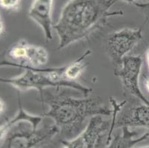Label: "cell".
Returning <instances> with one entry per match:
<instances>
[{
    "label": "cell",
    "instance_id": "d6986e66",
    "mask_svg": "<svg viewBox=\"0 0 149 148\" xmlns=\"http://www.w3.org/2000/svg\"><path fill=\"white\" fill-rule=\"evenodd\" d=\"M124 2H126L128 3H134V4H136V0H123Z\"/></svg>",
    "mask_w": 149,
    "mask_h": 148
},
{
    "label": "cell",
    "instance_id": "5bb4252c",
    "mask_svg": "<svg viewBox=\"0 0 149 148\" xmlns=\"http://www.w3.org/2000/svg\"><path fill=\"white\" fill-rule=\"evenodd\" d=\"M138 8H139L146 18V23H149V0L146 4H135Z\"/></svg>",
    "mask_w": 149,
    "mask_h": 148
},
{
    "label": "cell",
    "instance_id": "ba28073f",
    "mask_svg": "<svg viewBox=\"0 0 149 148\" xmlns=\"http://www.w3.org/2000/svg\"><path fill=\"white\" fill-rule=\"evenodd\" d=\"M143 65L140 56H129L124 57L122 65L114 70V75L120 79L125 93L134 96L143 104H148L149 101L143 94L139 86V76Z\"/></svg>",
    "mask_w": 149,
    "mask_h": 148
},
{
    "label": "cell",
    "instance_id": "52a82bcc",
    "mask_svg": "<svg viewBox=\"0 0 149 148\" xmlns=\"http://www.w3.org/2000/svg\"><path fill=\"white\" fill-rule=\"evenodd\" d=\"M142 30L122 29L108 35L106 38V51L113 63L114 70L121 66L123 59L128 52L142 40Z\"/></svg>",
    "mask_w": 149,
    "mask_h": 148
},
{
    "label": "cell",
    "instance_id": "7a4b0ae2",
    "mask_svg": "<svg viewBox=\"0 0 149 148\" xmlns=\"http://www.w3.org/2000/svg\"><path fill=\"white\" fill-rule=\"evenodd\" d=\"M116 0H70L53 26L59 39L58 50L88 38L106 23L107 19L122 11H110Z\"/></svg>",
    "mask_w": 149,
    "mask_h": 148
},
{
    "label": "cell",
    "instance_id": "8fae6325",
    "mask_svg": "<svg viewBox=\"0 0 149 148\" xmlns=\"http://www.w3.org/2000/svg\"><path fill=\"white\" fill-rule=\"evenodd\" d=\"M122 135H116L106 148H131L134 145L146 140L149 137V133L141 135L139 138H134L137 135L136 131H131L129 127H123Z\"/></svg>",
    "mask_w": 149,
    "mask_h": 148
},
{
    "label": "cell",
    "instance_id": "3957f363",
    "mask_svg": "<svg viewBox=\"0 0 149 148\" xmlns=\"http://www.w3.org/2000/svg\"><path fill=\"white\" fill-rule=\"evenodd\" d=\"M19 111L1 124V148H38L46 145L59 133L56 124L38 127L42 116L24 110L18 95Z\"/></svg>",
    "mask_w": 149,
    "mask_h": 148
},
{
    "label": "cell",
    "instance_id": "ac0fdd59",
    "mask_svg": "<svg viewBox=\"0 0 149 148\" xmlns=\"http://www.w3.org/2000/svg\"><path fill=\"white\" fill-rule=\"evenodd\" d=\"M146 61H147L148 67V70H149V48L148 49L147 52H146Z\"/></svg>",
    "mask_w": 149,
    "mask_h": 148
},
{
    "label": "cell",
    "instance_id": "4fadbf2b",
    "mask_svg": "<svg viewBox=\"0 0 149 148\" xmlns=\"http://www.w3.org/2000/svg\"><path fill=\"white\" fill-rule=\"evenodd\" d=\"M21 0H0V5L3 9L8 10H18Z\"/></svg>",
    "mask_w": 149,
    "mask_h": 148
},
{
    "label": "cell",
    "instance_id": "5b68a950",
    "mask_svg": "<svg viewBox=\"0 0 149 148\" xmlns=\"http://www.w3.org/2000/svg\"><path fill=\"white\" fill-rule=\"evenodd\" d=\"M112 119L95 116L89 120L85 130L72 140L62 141V148H106L111 142Z\"/></svg>",
    "mask_w": 149,
    "mask_h": 148
},
{
    "label": "cell",
    "instance_id": "9a60e30c",
    "mask_svg": "<svg viewBox=\"0 0 149 148\" xmlns=\"http://www.w3.org/2000/svg\"><path fill=\"white\" fill-rule=\"evenodd\" d=\"M0 106H1V115H2V114H3L6 111L7 109L6 103H5V101H4V100L2 99L0 100Z\"/></svg>",
    "mask_w": 149,
    "mask_h": 148
},
{
    "label": "cell",
    "instance_id": "ffe728a7",
    "mask_svg": "<svg viewBox=\"0 0 149 148\" xmlns=\"http://www.w3.org/2000/svg\"><path fill=\"white\" fill-rule=\"evenodd\" d=\"M136 148H149V146H147V147H136Z\"/></svg>",
    "mask_w": 149,
    "mask_h": 148
},
{
    "label": "cell",
    "instance_id": "e0dca14e",
    "mask_svg": "<svg viewBox=\"0 0 149 148\" xmlns=\"http://www.w3.org/2000/svg\"><path fill=\"white\" fill-rule=\"evenodd\" d=\"M145 84H146V87L147 88L148 91L149 92V76L146 77V81H145Z\"/></svg>",
    "mask_w": 149,
    "mask_h": 148
},
{
    "label": "cell",
    "instance_id": "30bf717a",
    "mask_svg": "<svg viewBox=\"0 0 149 148\" xmlns=\"http://www.w3.org/2000/svg\"><path fill=\"white\" fill-rule=\"evenodd\" d=\"M53 2L54 0H33L28 13L30 18L41 27L47 42L53 39L51 19Z\"/></svg>",
    "mask_w": 149,
    "mask_h": 148
},
{
    "label": "cell",
    "instance_id": "8992f818",
    "mask_svg": "<svg viewBox=\"0 0 149 148\" xmlns=\"http://www.w3.org/2000/svg\"><path fill=\"white\" fill-rule=\"evenodd\" d=\"M8 56L13 62H2L1 65L33 69L45 65L48 61V54L45 48L31 44L25 40L13 44L8 51Z\"/></svg>",
    "mask_w": 149,
    "mask_h": 148
},
{
    "label": "cell",
    "instance_id": "277c9868",
    "mask_svg": "<svg viewBox=\"0 0 149 148\" xmlns=\"http://www.w3.org/2000/svg\"><path fill=\"white\" fill-rule=\"evenodd\" d=\"M63 70L64 67L47 69H26L25 73L22 75L8 79L1 78V81L12 85L19 91L36 89L39 93H41L45 88L65 87L75 90L84 96H88L91 89L77 81L65 79L62 74Z\"/></svg>",
    "mask_w": 149,
    "mask_h": 148
},
{
    "label": "cell",
    "instance_id": "6da1fadb",
    "mask_svg": "<svg viewBox=\"0 0 149 148\" xmlns=\"http://www.w3.org/2000/svg\"><path fill=\"white\" fill-rule=\"evenodd\" d=\"M63 87L45 88L40 93V101L48 107L43 116L52 119L61 135L72 140L87 127L89 120L95 116H108L111 110L107 108L99 96H71Z\"/></svg>",
    "mask_w": 149,
    "mask_h": 148
},
{
    "label": "cell",
    "instance_id": "2e32d148",
    "mask_svg": "<svg viewBox=\"0 0 149 148\" xmlns=\"http://www.w3.org/2000/svg\"><path fill=\"white\" fill-rule=\"evenodd\" d=\"M0 24H1V30H0V31H1V36H4L5 34V32H6V28H5V25L4 24L3 21L2 20V19H1Z\"/></svg>",
    "mask_w": 149,
    "mask_h": 148
},
{
    "label": "cell",
    "instance_id": "7c38bea8",
    "mask_svg": "<svg viewBox=\"0 0 149 148\" xmlns=\"http://www.w3.org/2000/svg\"><path fill=\"white\" fill-rule=\"evenodd\" d=\"M91 54V51L90 50H88L74 62L65 66L63 73H62L64 78L69 81H77V79L80 76L83 70L87 66L86 62H85V58Z\"/></svg>",
    "mask_w": 149,
    "mask_h": 148
},
{
    "label": "cell",
    "instance_id": "9c48e42d",
    "mask_svg": "<svg viewBox=\"0 0 149 148\" xmlns=\"http://www.w3.org/2000/svg\"><path fill=\"white\" fill-rule=\"evenodd\" d=\"M143 127L149 130V105L130 103L116 118L114 128Z\"/></svg>",
    "mask_w": 149,
    "mask_h": 148
}]
</instances>
